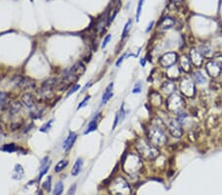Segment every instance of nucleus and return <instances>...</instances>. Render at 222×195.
Instances as JSON below:
<instances>
[{"instance_id":"nucleus-33","label":"nucleus","mask_w":222,"mask_h":195,"mask_svg":"<svg viewBox=\"0 0 222 195\" xmlns=\"http://www.w3.org/2000/svg\"><path fill=\"white\" fill-rule=\"evenodd\" d=\"M132 19H129L128 21H127V23L125 24V28H123V31H122V39H125L126 36H127V34H128V31H129V29H130V27H132Z\"/></svg>"},{"instance_id":"nucleus-46","label":"nucleus","mask_w":222,"mask_h":195,"mask_svg":"<svg viewBox=\"0 0 222 195\" xmlns=\"http://www.w3.org/2000/svg\"><path fill=\"white\" fill-rule=\"evenodd\" d=\"M183 1H184V0H171V2H172L173 4H175V5H179Z\"/></svg>"},{"instance_id":"nucleus-43","label":"nucleus","mask_w":222,"mask_h":195,"mask_svg":"<svg viewBox=\"0 0 222 195\" xmlns=\"http://www.w3.org/2000/svg\"><path fill=\"white\" fill-rule=\"evenodd\" d=\"M125 57H126V54H123V55H122L121 57H119V58L118 59V61L116 62V67H119V65L122 63V61H123V59L125 58Z\"/></svg>"},{"instance_id":"nucleus-45","label":"nucleus","mask_w":222,"mask_h":195,"mask_svg":"<svg viewBox=\"0 0 222 195\" xmlns=\"http://www.w3.org/2000/svg\"><path fill=\"white\" fill-rule=\"evenodd\" d=\"M215 61L216 62L219 64V66L222 68V55H219V56H217L216 58H215Z\"/></svg>"},{"instance_id":"nucleus-32","label":"nucleus","mask_w":222,"mask_h":195,"mask_svg":"<svg viewBox=\"0 0 222 195\" xmlns=\"http://www.w3.org/2000/svg\"><path fill=\"white\" fill-rule=\"evenodd\" d=\"M49 166H50V161H49V162L48 164H46V166H43V167H42V168H41V172H40V175H39L38 180H41L43 176L46 175V172H48L49 169Z\"/></svg>"},{"instance_id":"nucleus-42","label":"nucleus","mask_w":222,"mask_h":195,"mask_svg":"<svg viewBox=\"0 0 222 195\" xmlns=\"http://www.w3.org/2000/svg\"><path fill=\"white\" fill-rule=\"evenodd\" d=\"M75 192H76V184L74 183L73 185L70 186V188H69L67 192V195H75Z\"/></svg>"},{"instance_id":"nucleus-48","label":"nucleus","mask_w":222,"mask_h":195,"mask_svg":"<svg viewBox=\"0 0 222 195\" xmlns=\"http://www.w3.org/2000/svg\"><path fill=\"white\" fill-rule=\"evenodd\" d=\"M140 64L142 65V67H144V66H145V59H141V61H140Z\"/></svg>"},{"instance_id":"nucleus-19","label":"nucleus","mask_w":222,"mask_h":195,"mask_svg":"<svg viewBox=\"0 0 222 195\" xmlns=\"http://www.w3.org/2000/svg\"><path fill=\"white\" fill-rule=\"evenodd\" d=\"M113 88H114V83L112 82L108 85V87L106 88V90H105V92L103 94V98H102V102H101L102 106H104L105 104H107L108 101L113 97Z\"/></svg>"},{"instance_id":"nucleus-36","label":"nucleus","mask_w":222,"mask_h":195,"mask_svg":"<svg viewBox=\"0 0 222 195\" xmlns=\"http://www.w3.org/2000/svg\"><path fill=\"white\" fill-rule=\"evenodd\" d=\"M52 121L53 120H49V122H46V123H45L41 128H40V131L41 132H48L49 130L50 129V127H52Z\"/></svg>"},{"instance_id":"nucleus-21","label":"nucleus","mask_w":222,"mask_h":195,"mask_svg":"<svg viewBox=\"0 0 222 195\" xmlns=\"http://www.w3.org/2000/svg\"><path fill=\"white\" fill-rule=\"evenodd\" d=\"M150 103L154 107H160L162 104V97L158 92H152L150 95Z\"/></svg>"},{"instance_id":"nucleus-17","label":"nucleus","mask_w":222,"mask_h":195,"mask_svg":"<svg viewBox=\"0 0 222 195\" xmlns=\"http://www.w3.org/2000/svg\"><path fill=\"white\" fill-rule=\"evenodd\" d=\"M198 50L201 51V53L203 55V57H207V58H212L214 56V50L210 48L209 45H205V43H202L198 46Z\"/></svg>"},{"instance_id":"nucleus-44","label":"nucleus","mask_w":222,"mask_h":195,"mask_svg":"<svg viewBox=\"0 0 222 195\" xmlns=\"http://www.w3.org/2000/svg\"><path fill=\"white\" fill-rule=\"evenodd\" d=\"M119 113H118L116 114L115 122H114V125H113V130H115V129H116V125H118V123H119Z\"/></svg>"},{"instance_id":"nucleus-25","label":"nucleus","mask_w":222,"mask_h":195,"mask_svg":"<svg viewBox=\"0 0 222 195\" xmlns=\"http://www.w3.org/2000/svg\"><path fill=\"white\" fill-rule=\"evenodd\" d=\"M9 111L10 113L14 115V114H17L20 113L21 108H22V104L21 103L17 102V101H14V102H12L11 104H9Z\"/></svg>"},{"instance_id":"nucleus-13","label":"nucleus","mask_w":222,"mask_h":195,"mask_svg":"<svg viewBox=\"0 0 222 195\" xmlns=\"http://www.w3.org/2000/svg\"><path fill=\"white\" fill-rule=\"evenodd\" d=\"M76 139H77V134H76L75 132H72V131L69 132L68 136L66 137V139H65L64 142H63V145H62L63 150L65 152H68L72 148V146L74 145Z\"/></svg>"},{"instance_id":"nucleus-28","label":"nucleus","mask_w":222,"mask_h":195,"mask_svg":"<svg viewBox=\"0 0 222 195\" xmlns=\"http://www.w3.org/2000/svg\"><path fill=\"white\" fill-rule=\"evenodd\" d=\"M18 149H19V148H18L16 144L10 143V144H5V145L3 146L0 150L3 151V152H6V153H13V152L18 151Z\"/></svg>"},{"instance_id":"nucleus-16","label":"nucleus","mask_w":222,"mask_h":195,"mask_svg":"<svg viewBox=\"0 0 222 195\" xmlns=\"http://www.w3.org/2000/svg\"><path fill=\"white\" fill-rule=\"evenodd\" d=\"M180 66H181V69L183 70L186 73H189V72H191L192 70V61L190 59V57L188 55H184L181 56L180 58Z\"/></svg>"},{"instance_id":"nucleus-3","label":"nucleus","mask_w":222,"mask_h":195,"mask_svg":"<svg viewBox=\"0 0 222 195\" xmlns=\"http://www.w3.org/2000/svg\"><path fill=\"white\" fill-rule=\"evenodd\" d=\"M148 141L155 147H163L166 145L168 138L165 131L159 125L152 124L147 130Z\"/></svg>"},{"instance_id":"nucleus-41","label":"nucleus","mask_w":222,"mask_h":195,"mask_svg":"<svg viewBox=\"0 0 222 195\" xmlns=\"http://www.w3.org/2000/svg\"><path fill=\"white\" fill-rule=\"evenodd\" d=\"M79 89H80V85H75V86L73 87V88H72V89L70 90V91L68 92V94H67V97H69L70 95H72V94H74L75 92H77Z\"/></svg>"},{"instance_id":"nucleus-39","label":"nucleus","mask_w":222,"mask_h":195,"mask_svg":"<svg viewBox=\"0 0 222 195\" xmlns=\"http://www.w3.org/2000/svg\"><path fill=\"white\" fill-rule=\"evenodd\" d=\"M125 104H122V107H121V111H119V120L122 121L123 119H125Z\"/></svg>"},{"instance_id":"nucleus-31","label":"nucleus","mask_w":222,"mask_h":195,"mask_svg":"<svg viewBox=\"0 0 222 195\" xmlns=\"http://www.w3.org/2000/svg\"><path fill=\"white\" fill-rule=\"evenodd\" d=\"M14 172H15V173L17 175L15 179L20 180L22 178V176H23V175H24V169H23V168H22V166L21 165H17L15 167V171H14ZM16 175H14V176H15Z\"/></svg>"},{"instance_id":"nucleus-22","label":"nucleus","mask_w":222,"mask_h":195,"mask_svg":"<svg viewBox=\"0 0 222 195\" xmlns=\"http://www.w3.org/2000/svg\"><path fill=\"white\" fill-rule=\"evenodd\" d=\"M192 78H194L195 82H196L199 85H203L206 83V77L201 71H195L192 73Z\"/></svg>"},{"instance_id":"nucleus-7","label":"nucleus","mask_w":222,"mask_h":195,"mask_svg":"<svg viewBox=\"0 0 222 195\" xmlns=\"http://www.w3.org/2000/svg\"><path fill=\"white\" fill-rule=\"evenodd\" d=\"M167 127H168L169 133L174 138H180L183 135V127L177 119H169Z\"/></svg>"},{"instance_id":"nucleus-15","label":"nucleus","mask_w":222,"mask_h":195,"mask_svg":"<svg viewBox=\"0 0 222 195\" xmlns=\"http://www.w3.org/2000/svg\"><path fill=\"white\" fill-rule=\"evenodd\" d=\"M166 75L169 79H171V80H177V79H179L181 76V68L178 67L177 65L175 64L173 66L167 68Z\"/></svg>"},{"instance_id":"nucleus-2","label":"nucleus","mask_w":222,"mask_h":195,"mask_svg":"<svg viewBox=\"0 0 222 195\" xmlns=\"http://www.w3.org/2000/svg\"><path fill=\"white\" fill-rule=\"evenodd\" d=\"M135 148L138 155L146 161H152L159 156V151L148 140L138 138L135 142Z\"/></svg>"},{"instance_id":"nucleus-10","label":"nucleus","mask_w":222,"mask_h":195,"mask_svg":"<svg viewBox=\"0 0 222 195\" xmlns=\"http://www.w3.org/2000/svg\"><path fill=\"white\" fill-rule=\"evenodd\" d=\"M190 59L192 61V63L194 64L195 67L201 66L203 63V55L198 48H191L190 50Z\"/></svg>"},{"instance_id":"nucleus-47","label":"nucleus","mask_w":222,"mask_h":195,"mask_svg":"<svg viewBox=\"0 0 222 195\" xmlns=\"http://www.w3.org/2000/svg\"><path fill=\"white\" fill-rule=\"evenodd\" d=\"M153 25H154V21H152L151 23L149 24V26H148L147 30H146V32H150V30H151V29L153 28Z\"/></svg>"},{"instance_id":"nucleus-5","label":"nucleus","mask_w":222,"mask_h":195,"mask_svg":"<svg viewBox=\"0 0 222 195\" xmlns=\"http://www.w3.org/2000/svg\"><path fill=\"white\" fill-rule=\"evenodd\" d=\"M185 107V101L184 98L177 93H174L168 97L166 100V108L170 113H174L178 114L180 111L183 110Z\"/></svg>"},{"instance_id":"nucleus-14","label":"nucleus","mask_w":222,"mask_h":195,"mask_svg":"<svg viewBox=\"0 0 222 195\" xmlns=\"http://www.w3.org/2000/svg\"><path fill=\"white\" fill-rule=\"evenodd\" d=\"M176 84H175V82H173L172 80H168V81H165L164 83L162 84L161 86V90L162 92L166 94V95H172V94L176 93Z\"/></svg>"},{"instance_id":"nucleus-24","label":"nucleus","mask_w":222,"mask_h":195,"mask_svg":"<svg viewBox=\"0 0 222 195\" xmlns=\"http://www.w3.org/2000/svg\"><path fill=\"white\" fill-rule=\"evenodd\" d=\"M20 87L24 90H32L36 87V83L34 80L29 78H23V81H22Z\"/></svg>"},{"instance_id":"nucleus-30","label":"nucleus","mask_w":222,"mask_h":195,"mask_svg":"<svg viewBox=\"0 0 222 195\" xmlns=\"http://www.w3.org/2000/svg\"><path fill=\"white\" fill-rule=\"evenodd\" d=\"M62 192H63V183L61 181H58L56 184V186H54L52 195H61Z\"/></svg>"},{"instance_id":"nucleus-27","label":"nucleus","mask_w":222,"mask_h":195,"mask_svg":"<svg viewBox=\"0 0 222 195\" xmlns=\"http://www.w3.org/2000/svg\"><path fill=\"white\" fill-rule=\"evenodd\" d=\"M9 104V98L8 95L4 92H0V108L1 110H4L6 108Z\"/></svg>"},{"instance_id":"nucleus-34","label":"nucleus","mask_w":222,"mask_h":195,"mask_svg":"<svg viewBox=\"0 0 222 195\" xmlns=\"http://www.w3.org/2000/svg\"><path fill=\"white\" fill-rule=\"evenodd\" d=\"M43 187L46 189V192H50V189H52V176H49L48 179L43 183Z\"/></svg>"},{"instance_id":"nucleus-1","label":"nucleus","mask_w":222,"mask_h":195,"mask_svg":"<svg viewBox=\"0 0 222 195\" xmlns=\"http://www.w3.org/2000/svg\"><path fill=\"white\" fill-rule=\"evenodd\" d=\"M122 169L123 172L129 175H135L143 168V162L139 155L129 153L122 160Z\"/></svg>"},{"instance_id":"nucleus-4","label":"nucleus","mask_w":222,"mask_h":195,"mask_svg":"<svg viewBox=\"0 0 222 195\" xmlns=\"http://www.w3.org/2000/svg\"><path fill=\"white\" fill-rule=\"evenodd\" d=\"M108 190L111 195H132L129 184L122 176H116L113 179Z\"/></svg>"},{"instance_id":"nucleus-38","label":"nucleus","mask_w":222,"mask_h":195,"mask_svg":"<svg viewBox=\"0 0 222 195\" xmlns=\"http://www.w3.org/2000/svg\"><path fill=\"white\" fill-rule=\"evenodd\" d=\"M91 99V96H86L85 97V99L82 101L81 103H80L79 104H78V107H77V110H80V108L81 107H85V104H87V102H89V100Z\"/></svg>"},{"instance_id":"nucleus-11","label":"nucleus","mask_w":222,"mask_h":195,"mask_svg":"<svg viewBox=\"0 0 222 195\" xmlns=\"http://www.w3.org/2000/svg\"><path fill=\"white\" fill-rule=\"evenodd\" d=\"M108 15H109V11H108V12H106L105 15L103 14L102 17H100L99 19H98V21H97L95 29H96L97 32L100 36L105 32V29H106V27L109 25V18H110V17H109Z\"/></svg>"},{"instance_id":"nucleus-20","label":"nucleus","mask_w":222,"mask_h":195,"mask_svg":"<svg viewBox=\"0 0 222 195\" xmlns=\"http://www.w3.org/2000/svg\"><path fill=\"white\" fill-rule=\"evenodd\" d=\"M101 117V113H99L97 114V116H95V118L93 119V120H91L90 122H89V124H88V126H87V129H86V131L84 132V134L86 135V134H88V133H91V132H93V131H95V130L97 129V127H98V120H99V118Z\"/></svg>"},{"instance_id":"nucleus-12","label":"nucleus","mask_w":222,"mask_h":195,"mask_svg":"<svg viewBox=\"0 0 222 195\" xmlns=\"http://www.w3.org/2000/svg\"><path fill=\"white\" fill-rule=\"evenodd\" d=\"M21 101H22V104H23L24 106L26 107H28V108L36 107V104H37V102H36L35 97L33 96L31 93L23 94L22 97H21Z\"/></svg>"},{"instance_id":"nucleus-9","label":"nucleus","mask_w":222,"mask_h":195,"mask_svg":"<svg viewBox=\"0 0 222 195\" xmlns=\"http://www.w3.org/2000/svg\"><path fill=\"white\" fill-rule=\"evenodd\" d=\"M205 71L206 73L208 74L211 78H217L219 77L221 72H222V68L219 66L215 60H209L207 61L205 64Z\"/></svg>"},{"instance_id":"nucleus-35","label":"nucleus","mask_w":222,"mask_h":195,"mask_svg":"<svg viewBox=\"0 0 222 195\" xmlns=\"http://www.w3.org/2000/svg\"><path fill=\"white\" fill-rule=\"evenodd\" d=\"M144 3V0H139L138 1V5H137V10H136V22L139 21V18H140V14H141V10H142V5Z\"/></svg>"},{"instance_id":"nucleus-26","label":"nucleus","mask_w":222,"mask_h":195,"mask_svg":"<svg viewBox=\"0 0 222 195\" xmlns=\"http://www.w3.org/2000/svg\"><path fill=\"white\" fill-rule=\"evenodd\" d=\"M83 167V160L82 159H77V161L75 162L73 168L71 169V175L73 176H76L79 175V172H81V169Z\"/></svg>"},{"instance_id":"nucleus-18","label":"nucleus","mask_w":222,"mask_h":195,"mask_svg":"<svg viewBox=\"0 0 222 195\" xmlns=\"http://www.w3.org/2000/svg\"><path fill=\"white\" fill-rule=\"evenodd\" d=\"M85 65L83 64L81 61H79V62H77L73 67L71 68V70H70V73L71 74H73L74 76H76V77H79V76H81V75H83L84 74V72H85Z\"/></svg>"},{"instance_id":"nucleus-6","label":"nucleus","mask_w":222,"mask_h":195,"mask_svg":"<svg viewBox=\"0 0 222 195\" xmlns=\"http://www.w3.org/2000/svg\"><path fill=\"white\" fill-rule=\"evenodd\" d=\"M180 90L183 96L187 98H192L195 94V83L190 77H184L180 82Z\"/></svg>"},{"instance_id":"nucleus-23","label":"nucleus","mask_w":222,"mask_h":195,"mask_svg":"<svg viewBox=\"0 0 222 195\" xmlns=\"http://www.w3.org/2000/svg\"><path fill=\"white\" fill-rule=\"evenodd\" d=\"M174 25H175V21L173 18L166 17L160 23V28L163 29V30H167V29H171L172 27H174Z\"/></svg>"},{"instance_id":"nucleus-8","label":"nucleus","mask_w":222,"mask_h":195,"mask_svg":"<svg viewBox=\"0 0 222 195\" xmlns=\"http://www.w3.org/2000/svg\"><path fill=\"white\" fill-rule=\"evenodd\" d=\"M178 54L176 52H167L160 57L159 63L162 67L169 68L177 63L178 61Z\"/></svg>"},{"instance_id":"nucleus-37","label":"nucleus","mask_w":222,"mask_h":195,"mask_svg":"<svg viewBox=\"0 0 222 195\" xmlns=\"http://www.w3.org/2000/svg\"><path fill=\"white\" fill-rule=\"evenodd\" d=\"M141 92V83L140 82H137L135 85H134V88L132 90V93L133 94H139Z\"/></svg>"},{"instance_id":"nucleus-40","label":"nucleus","mask_w":222,"mask_h":195,"mask_svg":"<svg viewBox=\"0 0 222 195\" xmlns=\"http://www.w3.org/2000/svg\"><path fill=\"white\" fill-rule=\"evenodd\" d=\"M112 39V35H108L106 38H105V39H104V42H103V43H102V48H106V46L108 45V43H109V42H110Z\"/></svg>"},{"instance_id":"nucleus-29","label":"nucleus","mask_w":222,"mask_h":195,"mask_svg":"<svg viewBox=\"0 0 222 195\" xmlns=\"http://www.w3.org/2000/svg\"><path fill=\"white\" fill-rule=\"evenodd\" d=\"M67 166H68V161L67 160H64V159H63V160H60L56 165V167H54V172H62L63 169L67 167Z\"/></svg>"}]
</instances>
